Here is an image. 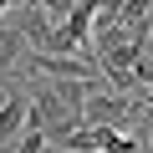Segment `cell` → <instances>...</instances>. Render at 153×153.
Listing matches in <instances>:
<instances>
[{"label":"cell","mask_w":153,"mask_h":153,"mask_svg":"<svg viewBox=\"0 0 153 153\" xmlns=\"http://www.w3.org/2000/svg\"><path fill=\"white\" fill-rule=\"evenodd\" d=\"M26 123H31V92H21V87H10L5 97H0V143H16L21 133H26Z\"/></svg>","instance_id":"obj_1"},{"label":"cell","mask_w":153,"mask_h":153,"mask_svg":"<svg viewBox=\"0 0 153 153\" xmlns=\"http://www.w3.org/2000/svg\"><path fill=\"white\" fill-rule=\"evenodd\" d=\"M128 112H133V107H128L123 97H107L102 87H97V92L87 97V107H82V117H87V123H97V128H123V133L133 128V123H128Z\"/></svg>","instance_id":"obj_2"},{"label":"cell","mask_w":153,"mask_h":153,"mask_svg":"<svg viewBox=\"0 0 153 153\" xmlns=\"http://www.w3.org/2000/svg\"><path fill=\"white\" fill-rule=\"evenodd\" d=\"M0 153H10V148H5V143H0Z\"/></svg>","instance_id":"obj_3"},{"label":"cell","mask_w":153,"mask_h":153,"mask_svg":"<svg viewBox=\"0 0 153 153\" xmlns=\"http://www.w3.org/2000/svg\"><path fill=\"white\" fill-rule=\"evenodd\" d=\"M97 153H107V148H97Z\"/></svg>","instance_id":"obj_4"}]
</instances>
